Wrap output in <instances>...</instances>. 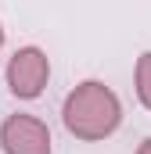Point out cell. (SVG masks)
Returning <instances> with one entry per match:
<instances>
[{
	"label": "cell",
	"mask_w": 151,
	"mask_h": 154,
	"mask_svg": "<svg viewBox=\"0 0 151 154\" xmlns=\"http://www.w3.org/2000/svg\"><path fill=\"white\" fill-rule=\"evenodd\" d=\"M0 43H4V29H0Z\"/></svg>",
	"instance_id": "obj_6"
},
{
	"label": "cell",
	"mask_w": 151,
	"mask_h": 154,
	"mask_svg": "<svg viewBox=\"0 0 151 154\" xmlns=\"http://www.w3.org/2000/svg\"><path fill=\"white\" fill-rule=\"evenodd\" d=\"M4 154H50V133L33 115H11L0 125Z\"/></svg>",
	"instance_id": "obj_3"
},
{
	"label": "cell",
	"mask_w": 151,
	"mask_h": 154,
	"mask_svg": "<svg viewBox=\"0 0 151 154\" xmlns=\"http://www.w3.org/2000/svg\"><path fill=\"white\" fill-rule=\"evenodd\" d=\"M119 97L104 82H83L65 100V129L79 140H101L119 125Z\"/></svg>",
	"instance_id": "obj_1"
},
{
	"label": "cell",
	"mask_w": 151,
	"mask_h": 154,
	"mask_svg": "<svg viewBox=\"0 0 151 154\" xmlns=\"http://www.w3.org/2000/svg\"><path fill=\"white\" fill-rule=\"evenodd\" d=\"M47 75H50L47 54L36 50V47H22V50L11 57V65H7V86H11V93H14V97H25V100L40 97Z\"/></svg>",
	"instance_id": "obj_2"
},
{
	"label": "cell",
	"mask_w": 151,
	"mask_h": 154,
	"mask_svg": "<svg viewBox=\"0 0 151 154\" xmlns=\"http://www.w3.org/2000/svg\"><path fill=\"white\" fill-rule=\"evenodd\" d=\"M137 93H140L144 108H151V54L137 61Z\"/></svg>",
	"instance_id": "obj_4"
},
{
	"label": "cell",
	"mask_w": 151,
	"mask_h": 154,
	"mask_svg": "<svg viewBox=\"0 0 151 154\" xmlns=\"http://www.w3.org/2000/svg\"><path fill=\"white\" fill-rule=\"evenodd\" d=\"M137 154H151V140H144V143H140V151Z\"/></svg>",
	"instance_id": "obj_5"
}]
</instances>
